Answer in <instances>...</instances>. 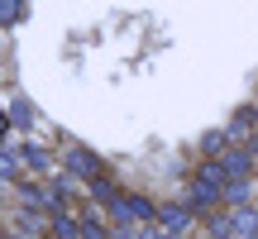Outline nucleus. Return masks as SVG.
<instances>
[{
	"label": "nucleus",
	"instance_id": "nucleus-1",
	"mask_svg": "<svg viewBox=\"0 0 258 239\" xmlns=\"http://www.w3.org/2000/svg\"><path fill=\"white\" fill-rule=\"evenodd\" d=\"M158 215H163L167 230H186V211H182V206H167V211H158Z\"/></svg>",
	"mask_w": 258,
	"mask_h": 239
}]
</instances>
